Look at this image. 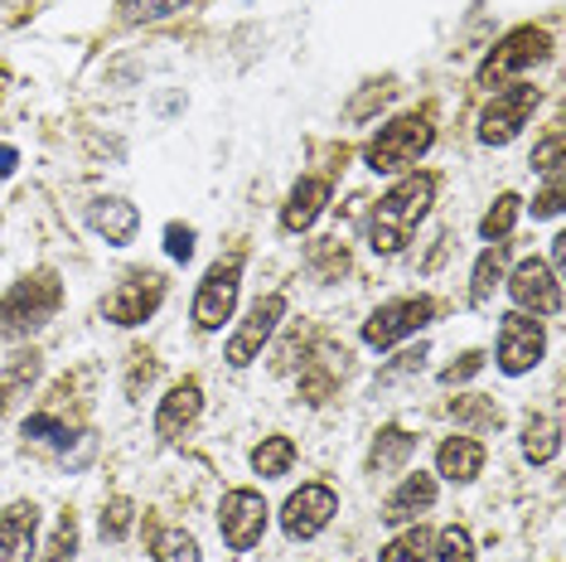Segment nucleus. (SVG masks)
<instances>
[{"mask_svg": "<svg viewBox=\"0 0 566 562\" xmlns=\"http://www.w3.org/2000/svg\"><path fill=\"white\" fill-rule=\"evenodd\" d=\"M484 368V354L480 350H470V354H460V364H450L446 374H441V383L446 388H455V383H465V378H474Z\"/></svg>", "mask_w": 566, "mask_h": 562, "instance_id": "nucleus-37", "label": "nucleus"}, {"mask_svg": "<svg viewBox=\"0 0 566 562\" xmlns=\"http://www.w3.org/2000/svg\"><path fill=\"white\" fill-rule=\"evenodd\" d=\"M431 539H436L431 529H421V523H411V529L402 533V539H392L388 548H382V558H378V562H427V553H431Z\"/></svg>", "mask_w": 566, "mask_h": 562, "instance_id": "nucleus-26", "label": "nucleus"}, {"mask_svg": "<svg viewBox=\"0 0 566 562\" xmlns=\"http://www.w3.org/2000/svg\"><path fill=\"white\" fill-rule=\"evenodd\" d=\"M218 529H223V543L233 553H248L266 533V500L256 490H228L218 504Z\"/></svg>", "mask_w": 566, "mask_h": 562, "instance_id": "nucleus-9", "label": "nucleus"}, {"mask_svg": "<svg viewBox=\"0 0 566 562\" xmlns=\"http://www.w3.org/2000/svg\"><path fill=\"white\" fill-rule=\"evenodd\" d=\"M562 451V422L557 417H527L523 422V456L533 466H547Z\"/></svg>", "mask_w": 566, "mask_h": 562, "instance_id": "nucleus-22", "label": "nucleus"}, {"mask_svg": "<svg viewBox=\"0 0 566 562\" xmlns=\"http://www.w3.org/2000/svg\"><path fill=\"white\" fill-rule=\"evenodd\" d=\"M427 562H474V539L460 529V523H450V529H441L431 539Z\"/></svg>", "mask_w": 566, "mask_h": 562, "instance_id": "nucleus-25", "label": "nucleus"}, {"mask_svg": "<svg viewBox=\"0 0 566 562\" xmlns=\"http://www.w3.org/2000/svg\"><path fill=\"white\" fill-rule=\"evenodd\" d=\"M63 305V281L54 267L20 277L15 287L0 296V340H30L34 330H44Z\"/></svg>", "mask_w": 566, "mask_h": 562, "instance_id": "nucleus-2", "label": "nucleus"}, {"mask_svg": "<svg viewBox=\"0 0 566 562\" xmlns=\"http://www.w3.org/2000/svg\"><path fill=\"white\" fill-rule=\"evenodd\" d=\"M431 315H436L431 296L388 301V305H378V311L364 321V344H373V350H392L397 340H407V335H417L421 325H431Z\"/></svg>", "mask_w": 566, "mask_h": 562, "instance_id": "nucleus-7", "label": "nucleus"}, {"mask_svg": "<svg viewBox=\"0 0 566 562\" xmlns=\"http://www.w3.org/2000/svg\"><path fill=\"white\" fill-rule=\"evenodd\" d=\"M179 10H189V0H122V20L132 24H156L179 15Z\"/></svg>", "mask_w": 566, "mask_h": 562, "instance_id": "nucleus-28", "label": "nucleus"}, {"mask_svg": "<svg viewBox=\"0 0 566 562\" xmlns=\"http://www.w3.org/2000/svg\"><path fill=\"white\" fill-rule=\"evenodd\" d=\"M34 539H40V509L34 500H15L0 514V562H34Z\"/></svg>", "mask_w": 566, "mask_h": 562, "instance_id": "nucleus-14", "label": "nucleus"}, {"mask_svg": "<svg viewBox=\"0 0 566 562\" xmlns=\"http://www.w3.org/2000/svg\"><path fill=\"white\" fill-rule=\"evenodd\" d=\"M552 59V34L547 30H537V24H523V30H513L504 34L494 49H489V59L480 63V87H509L518 73L527 69H537V63H547Z\"/></svg>", "mask_w": 566, "mask_h": 562, "instance_id": "nucleus-4", "label": "nucleus"}, {"mask_svg": "<svg viewBox=\"0 0 566 562\" xmlns=\"http://www.w3.org/2000/svg\"><path fill=\"white\" fill-rule=\"evenodd\" d=\"M562 262H566V233L552 238V272H557V277H562Z\"/></svg>", "mask_w": 566, "mask_h": 562, "instance_id": "nucleus-40", "label": "nucleus"}, {"mask_svg": "<svg viewBox=\"0 0 566 562\" xmlns=\"http://www.w3.org/2000/svg\"><path fill=\"white\" fill-rule=\"evenodd\" d=\"M156 562H199V543L185 529H165L156 539Z\"/></svg>", "mask_w": 566, "mask_h": 562, "instance_id": "nucleus-29", "label": "nucleus"}, {"mask_svg": "<svg viewBox=\"0 0 566 562\" xmlns=\"http://www.w3.org/2000/svg\"><path fill=\"white\" fill-rule=\"evenodd\" d=\"M411 451H417V437H411V431L382 427L378 441H373V451H368V470L373 476H397V470L411 461Z\"/></svg>", "mask_w": 566, "mask_h": 562, "instance_id": "nucleus-20", "label": "nucleus"}, {"mask_svg": "<svg viewBox=\"0 0 566 562\" xmlns=\"http://www.w3.org/2000/svg\"><path fill=\"white\" fill-rule=\"evenodd\" d=\"M132 523H136V504L126 500V495H117V500L102 509V539H107V543H122L126 533H132Z\"/></svg>", "mask_w": 566, "mask_h": 562, "instance_id": "nucleus-30", "label": "nucleus"}, {"mask_svg": "<svg viewBox=\"0 0 566 562\" xmlns=\"http://www.w3.org/2000/svg\"><path fill=\"white\" fill-rule=\"evenodd\" d=\"M421 360H427V344H417V350H402V354H397V364L382 368V383L397 378V374H411V368H421Z\"/></svg>", "mask_w": 566, "mask_h": 562, "instance_id": "nucleus-38", "label": "nucleus"}, {"mask_svg": "<svg viewBox=\"0 0 566 562\" xmlns=\"http://www.w3.org/2000/svg\"><path fill=\"white\" fill-rule=\"evenodd\" d=\"M291 461H295V441H291V437H266V441L252 451V470H256L262 480L286 476Z\"/></svg>", "mask_w": 566, "mask_h": 562, "instance_id": "nucleus-23", "label": "nucleus"}, {"mask_svg": "<svg viewBox=\"0 0 566 562\" xmlns=\"http://www.w3.org/2000/svg\"><path fill=\"white\" fill-rule=\"evenodd\" d=\"M34 368H40V354H15V364H10V374L0 378V407L10 403V388H20L24 378H34Z\"/></svg>", "mask_w": 566, "mask_h": 562, "instance_id": "nucleus-33", "label": "nucleus"}, {"mask_svg": "<svg viewBox=\"0 0 566 562\" xmlns=\"http://www.w3.org/2000/svg\"><path fill=\"white\" fill-rule=\"evenodd\" d=\"M504 262H509V242H489L474 262V277H470V305H489L494 287L504 281Z\"/></svg>", "mask_w": 566, "mask_h": 562, "instance_id": "nucleus-21", "label": "nucleus"}, {"mask_svg": "<svg viewBox=\"0 0 566 562\" xmlns=\"http://www.w3.org/2000/svg\"><path fill=\"white\" fill-rule=\"evenodd\" d=\"M24 441H40V446H54V451H69L73 431L63 427L59 417H49V413H34V417H24Z\"/></svg>", "mask_w": 566, "mask_h": 562, "instance_id": "nucleus-27", "label": "nucleus"}, {"mask_svg": "<svg viewBox=\"0 0 566 562\" xmlns=\"http://www.w3.org/2000/svg\"><path fill=\"white\" fill-rule=\"evenodd\" d=\"M436 470H441L450 485H470L484 470V446L474 437H450V441H441V451H436Z\"/></svg>", "mask_w": 566, "mask_h": 562, "instance_id": "nucleus-19", "label": "nucleus"}, {"mask_svg": "<svg viewBox=\"0 0 566 562\" xmlns=\"http://www.w3.org/2000/svg\"><path fill=\"white\" fill-rule=\"evenodd\" d=\"M165 252H170L175 262L195 258V228H189V223H170V228H165Z\"/></svg>", "mask_w": 566, "mask_h": 562, "instance_id": "nucleus-35", "label": "nucleus"}, {"mask_svg": "<svg viewBox=\"0 0 566 562\" xmlns=\"http://www.w3.org/2000/svg\"><path fill=\"white\" fill-rule=\"evenodd\" d=\"M238 291H242V267L233 262H213L203 272L195 291V325L199 330H223V321H233L238 311Z\"/></svg>", "mask_w": 566, "mask_h": 562, "instance_id": "nucleus-6", "label": "nucleus"}, {"mask_svg": "<svg viewBox=\"0 0 566 562\" xmlns=\"http://www.w3.org/2000/svg\"><path fill=\"white\" fill-rule=\"evenodd\" d=\"M562 146H566V136L562 132H552L543 146L533 150V170H543V175H562Z\"/></svg>", "mask_w": 566, "mask_h": 562, "instance_id": "nucleus-34", "label": "nucleus"}, {"mask_svg": "<svg viewBox=\"0 0 566 562\" xmlns=\"http://www.w3.org/2000/svg\"><path fill=\"white\" fill-rule=\"evenodd\" d=\"M436 199V175H407V180H397L388 195L373 204L368 214V248L378 252V258H392V252L407 248V238L417 233V223L427 219Z\"/></svg>", "mask_w": 566, "mask_h": 562, "instance_id": "nucleus-1", "label": "nucleus"}, {"mask_svg": "<svg viewBox=\"0 0 566 562\" xmlns=\"http://www.w3.org/2000/svg\"><path fill=\"white\" fill-rule=\"evenodd\" d=\"M73 548H78V523H73V514H63L54 543H49V562H73Z\"/></svg>", "mask_w": 566, "mask_h": 562, "instance_id": "nucleus-32", "label": "nucleus"}, {"mask_svg": "<svg viewBox=\"0 0 566 562\" xmlns=\"http://www.w3.org/2000/svg\"><path fill=\"white\" fill-rule=\"evenodd\" d=\"M281 321H286V296H276V291H272V296L256 301L252 311L242 315V325L233 330V340H228V364H233V368H248L256 354H262V344L276 335Z\"/></svg>", "mask_w": 566, "mask_h": 562, "instance_id": "nucleus-11", "label": "nucleus"}, {"mask_svg": "<svg viewBox=\"0 0 566 562\" xmlns=\"http://www.w3.org/2000/svg\"><path fill=\"white\" fill-rule=\"evenodd\" d=\"M431 504H436V480L417 470V476H407V480L388 495V504H382L378 519H382V523H417Z\"/></svg>", "mask_w": 566, "mask_h": 562, "instance_id": "nucleus-17", "label": "nucleus"}, {"mask_svg": "<svg viewBox=\"0 0 566 562\" xmlns=\"http://www.w3.org/2000/svg\"><path fill=\"white\" fill-rule=\"evenodd\" d=\"M329 195H334V185L325 180V175H305V180L291 189L286 209H281V228H286V233H305V228L325 214Z\"/></svg>", "mask_w": 566, "mask_h": 562, "instance_id": "nucleus-16", "label": "nucleus"}, {"mask_svg": "<svg viewBox=\"0 0 566 562\" xmlns=\"http://www.w3.org/2000/svg\"><path fill=\"white\" fill-rule=\"evenodd\" d=\"M509 296H513V305H518L523 315H557L562 311V281H557V272H552L547 262L527 258V262L513 267Z\"/></svg>", "mask_w": 566, "mask_h": 562, "instance_id": "nucleus-12", "label": "nucleus"}, {"mask_svg": "<svg viewBox=\"0 0 566 562\" xmlns=\"http://www.w3.org/2000/svg\"><path fill=\"white\" fill-rule=\"evenodd\" d=\"M533 107H537V87H527V83H513L504 93H494L480 112V140L484 146H509V140L527 126Z\"/></svg>", "mask_w": 566, "mask_h": 562, "instance_id": "nucleus-5", "label": "nucleus"}, {"mask_svg": "<svg viewBox=\"0 0 566 562\" xmlns=\"http://www.w3.org/2000/svg\"><path fill=\"white\" fill-rule=\"evenodd\" d=\"M334 514H339V495H334L329 485H301V490L281 504V529H286V539L305 543V539H315V533H325Z\"/></svg>", "mask_w": 566, "mask_h": 562, "instance_id": "nucleus-10", "label": "nucleus"}, {"mask_svg": "<svg viewBox=\"0 0 566 562\" xmlns=\"http://www.w3.org/2000/svg\"><path fill=\"white\" fill-rule=\"evenodd\" d=\"M15 165H20V150H15V146H0V180H6Z\"/></svg>", "mask_w": 566, "mask_h": 562, "instance_id": "nucleus-39", "label": "nucleus"}, {"mask_svg": "<svg viewBox=\"0 0 566 562\" xmlns=\"http://www.w3.org/2000/svg\"><path fill=\"white\" fill-rule=\"evenodd\" d=\"M431 140H436L431 112H407V117L388 122L378 136L368 140L364 160H368V170H378V175H397V170H411V165L427 156Z\"/></svg>", "mask_w": 566, "mask_h": 562, "instance_id": "nucleus-3", "label": "nucleus"}, {"mask_svg": "<svg viewBox=\"0 0 566 562\" xmlns=\"http://www.w3.org/2000/svg\"><path fill=\"white\" fill-rule=\"evenodd\" d=\"M160 301H165V281L156 272H132L107 296L102 311H107L112 325H140V321H150V315L160 311Z\"/></svg>", "mask_w": 566, "mask_h": 562, "instance_id": "nucleus-13", "label": "nucleus"}, {"mask_svg": "<svg viewBox=\"0 0 566 562\" xmlns=\"http://www.w3.org/2000/svg\"><path fill=\"white\" fill-rule=\"evenodd\" d=\"M562 214V175H547V189L533 199V219H557Z\"/></svg>", "mask_w": 566, "mask_h": 562, "instance_id": "nucleus-36", "label": "nucleus"}, {"mask_svg": "<svg viewBox=\"0 0 566 562\" xmlns=\"http://www.w3.org/2000/svg\"><path fill=\"white\" fill-rule=\"evenodd\" d=\"M450 417L455 422H465V427H499V407L489 403V398H455L450 403Z\"/></svg>", "mask_w": 566, "mask_h": 562, "instance_id": "nucleus-31", "label": "nucleus"}, {"mask_svg": "<svg viewBox=\"0 0 566 562\" xmlns=\"http://www.w3.org/2000/svg\"><path fill=\"white\" fill-rule=\"evenodd\" d=\"M199 413H203V388L195 378L175 383V388L160 398V407H156V437L160 441H179L199 422Z\"/></svg>", "mask_w": 566, "mask_h": 562, "instance_id": "nucleus-15", "label": "nucleus"}, {"mask_svg": "<svg viewBox=\"0 0 566 562\" xmlns=\"http://www.w3.org/2000/svg\"><path fill=\"white\" fill-rule=\"evenodd\" d=\"M87 223H93L112 248H126L140 228V214H136V204H126V199H97L93 209H87Z\"/></svg>", "mask_w": 566, "mask_h": 562, "instance_id": "nucleus-18", "label": "nucleus"}, {"mask_svg": "<svg viewBox=\"0 0 566 562\" xmlns=\"http://www.w3.org/2000/svg\"><path fill=\"white\" fill-rule=\"evenodd\" d=\"M518 214H523V199L518 195H499L494 209L480 219V238L484 242H504L513 233V223H518Z\"/></svg>", "mask_w": 566, "mask_h": 562, "instance_id": "nucleus-24", "label": "nucleus"}, {"mask_svg": "<svg viewBox=\"0 0 566 562\" xmlns=\"http://www.w3.org/2000/svg\"><path fill=\"white\" fill-rule=\"evenodd\" d=\"M543 350H547V335H543V325H537V315L509 311L504 321H499V368H504L509 378L543 364Z\"/></svg>", "mask_w": 566, "mask_h": 562, "instance_id": "nucleus-8", "label": "nucleus"}]
</instances>
